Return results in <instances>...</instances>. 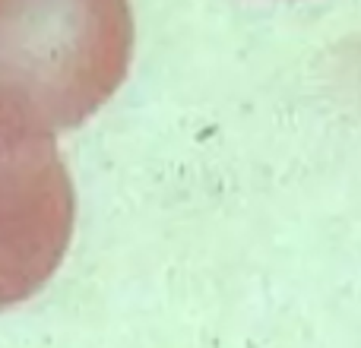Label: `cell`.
I'll use <instances>...</instances> for the list:
<instances>
[{
	"label": "cell",
	"mask_w": 361,
	"mask_h": 348,
	"mask_svg": "<svg viewBox=\"0 0 361 348\" xmlns=\"http://www.w3.org/2000/svg\"><path fill=\"white\" fill-rule=\"evenodd\" d=\"M130 0H0V139H51L121 89Z\"/></svg>",
	"instance_id": "obj_1"
},
{
	"label": "cell",
	"mask_w": 361,
	"mask_h": 348,
	"mask_svg": "<svg viewBox=\"0 0 361 348\" xmlns=\"http://www.w3.org/2000/svg\"><path fill=\"white\" fill-rule=\"evenodd\" d=\"M76 193L51 139H0V311L38 294L73 237Z\"/></svg>",
	"instance_id": "obj_2"
}]
</instances>
